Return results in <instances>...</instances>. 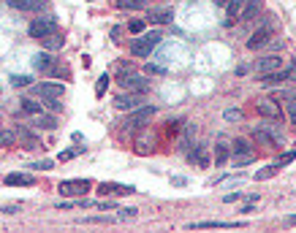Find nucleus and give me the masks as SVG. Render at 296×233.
<instances>
[{"mask_svg":"<svg viewBox=\"0 0 296 233\" xmlns=\"http://www.w3.org/2000/svg\"><path fill=\"white\" fill-rule=\"evenodd\" d=\"M161 43V33L153 30V33H139V38L131 41V54L136 57H150V52Z\"/></svg>","mask_w":296,"mask_h":233,"instance_id":"obj_1","label":"nucleus"},{"mask_svg":"<svg viewBox=\"0 0 296 233\" xmlns=\"http://www.w3.org/2000/svg\"><path fill=\"white\" fill-rule=\"evenodd\" d=\"M155 111H158L155 106H139V108H133V111L125 116L122 125H125V130H141L144 125H150V120L155 116Z\"/></svg>","mask_w":296,"mask_h":233,"instance_id":"obj_2","label":"nucleus"},{"mask_svg":"<svg viewBox=\"0 0 296 233\" xmlns=\"http://www.w3.org/2000/svg\"><path fill=\"white\" fill-rule=\"evenodd\" d=\"M27 33H30V38H38V41H44L46 35L57 33V22H55L52 17L35 19V22H30V27H27Z\"/></svg>","mask_w":296,"mask_h":233,"instance_id":"obj_3","label":"nucleus"},{"mask_svg":"<svg viewBox=\"0 0 296 233\" xmlns=\"http://www.w3.org/2000/svg\"><path fill=\"white\" fill-rule=\"evenodd\" d=\"M90 187H92V182L90 179H66V182H60V195H87L90 193Z\"/></svg>","mask_w":296,"mask_h":233,"instance_id":"obj_4","label":"nucleus"},{"mask_svg":"<svg viewBox=\"0 0 296 233\" xmlns=\"http://www.w3.org/2000/svg\"><path fill=\"white\" fill-rule=\"evenodd\" d=\"M296 71L293 68H277V71H269V74H261L258 76V84L261 87H274V84H283L288 79H293Z\"/></svg>","mask_w":296,"mask_h":233,"instance_id":"obj_5","label":"nucleus"},{"mask_svg":"<svg viewBox=\"0 0 296 233\" xmlns=\"http://www.w3.org/2000/svg\"><path fill=\"white\" fill-rule=\"evenodd\" d=\"M272 35H274V27L269 25V22H264V25L258 27V30H256V33H253L250 38H248V49H250V52H256V49L266 46V43H269V38H272Z\"/></svg>","mask_w":296,"mask_h":233,"instance_id":"obj_6","label":"nucleus"},{"mask_svg":"<svg viewBox=\"0 0 296 233\" xmlns=\"http://www.w3.org/2000/svg\"><path fill=\"white\" fill-rule=\"evenodd\" d=\"M35 92H38L44 100H55V98H63V95H66V87L57 84V82H41L38 87H35Z\"/></svg>","mask_w":296,"mask_h":233,"instance_id":"obj_7","label":"nucleus"},{"mask_svg":"<svg viewBox=\"0 0 296 233\" xmlns=\"http://www.w3.org/2000/svg\"><path fill=\"white\" fill-rule=\"evenodd\" d=\"M144 103L141 95H136V92H128V95H117L114 98V106L120 108V111H133V108H139Z\"/></svg>","mask_w":296,"mask_h":233,"instance_id":"obj_8","label":"nucleus"},{"mask_svg":"<svg viewBox=\"0 0 296 233\" xmlns=\"http://www.w3.org/2000/svg\"><path fill=\"white\" fill-rule=\"evenodd\" d=\"M17 138H19V144H22L25 149H38L41 147L38 136H35L27 125H17Z\"/></svg>","mask_w":296,"mask_h":233,"instance_id":"obj_9","label":"nucleus"},{"mask_svg":"<svg viewBox=\"0 0 296 233\" xmlns=\"http://www.w3.org/2000/svg\"><path fill=\"white\" fill-rule=\"evenodd\" d=\"M256 111L266 116V120H280V103H274L272 98H266V100H258L256 103Z\"/></svg>","mask_w":296,"mask_h":233,"instance_id":"obj_10","label":"nucleus"},{"mask_svg":"<svg viewBox=\"0 0 296 233\" xmlns=\"http://www.w3.org/2000/svg\"><path fill=\"white\" fill-rule=\"evenodd\" d=\"M98 193L101 195H131V193H136V187H131V185H114V182H104V185H98Z\"/></svg>","mask_w":296,"mask_h":233,"instance_id":"obj_11","label":"nucleus"},{"mask_svg":"<svg viewBox=\"0 0 296 233\" xmlns=\"http://www.w3.org/2000/svg\"><path fill=\"white\" fill-rule=\"evenodd\" d=\"M120 84L125 87V90H136V92H144L150 87V82L144 76H128V74L120 76Z\"/></svg>","mask_w":296,"mask_h":233,"instance_id":"obj_12","label":"nucleus"},{"mask_svg":"<svg viewBox=\"0 0 296 233\" xmlns=\"http://www.w3.org/2000/svg\"><path fill=\"white\" fill-rule=\"evenodd\" d=\"M190 230H204V228H242V222H223V220H204V222H190Z\"/></svg>","mask_w":296,"mask_h":233,"instance_id":"obj_13","label":"nucleus"},{"mask_svg":"<svg viewBox=\"0 0 296 233\" xmlns=\"http://www.w3.org/2000/svg\"><path fill=\"white\" fill-rule=\"evenodd\" d=\"M261 6H264V0H248L242 14H239V22H253L258 17V11H261Z\"/></svg>","mask_w":296,"mask_h":233,"instance_id":"obj_14","label":"nucleus"},{"mask_svg":"<svg viewBox=\"0 0 296 233\" xmlns=\"http://www.w3.org/2000/svg\"><path fill=\"white\" fill-rule=\"evenodd\" d=\"M280 68V57L277 54H269V57H264V60H258L256 63V74L261 76V74H269V71H277Z\"/></svg>","mask_w":296,"mask_h":233,"instance_id":"obj_15","label":"nucleus"},{"mask_svg":"<svg viewBox=\"0 0 296 233\" xmlns=\"http://www.w3.org/2000/svg\"><path fill=\"white\" fill-rule=\"evenodd\" d=\"M44 6V0H9V9L17 11H38Z\"/></svg>","mask_w":296,"mask_h":233,"instance_id":"obj_16","label":"nucleus"},{"mask_svg":"<svg viewBox=\"0 0 296 233\" xmlns=\"http://www.w3.org/2000/svg\"><path fill=\"white\" fill-rule=\"evenodd\" d=\"M33 125L41 130H55L57 128V116L55 114H35L33 116Z\"/></svg>","mask_w":296,"mask_h":233,"instance_id":"obj_17","label":"nucleus"},{"mask_svg":"<svg viewBox=\"0 0 296 233\" xmlns=\"http://www.w3.org/2000/svg\"><path fill=\"white\" fill-rule=\"evenodd\" d=\"M187 157H190V163H196L199 168H207V165H209V152H207L204 144L196 147V152H187Z\"/></svg>","mask_w":296,"mask_h":233,"instance_id":"obj_18","label":"nucleus"},{"mask_svg":"<svg viewBox=\"0 0 296 233\" xmlns=\"http://www.w3.org/2000/svg\"><path fill=\"white\" fill-rule=\"evenodd\" d=\"M33 68L41 71V74H46V71L52 68V54H49V52H38L33 57Z\"/></svg>","mask_w":296,"mask_h":233,"instance_id":"obj_19","label":"nucleus"},{"mask_svg":"<svg viewBox=\"0 0 296 233\" xmlns=\"http://www.w3.org/2000/svg\"><path fill=\"white\" fill-rule=\"evenodd\" d=\"M171 17H174V11H171V9H153V11H150V19L158 22V25L171 22Z\"/></svg>","mask_w":296,"mask_h":233,"instance_id":"obj_20","label":"nucleus"},{"mask_svg":"<svg viewBox=\"0 0 296 233\" xmlns=\"http://www.w3.org/2000/svg\"><path fill=\"white\" fill-rule=\"evenodd\" d=\"M193 136H196V125H185V133H182V138H179V149L185 152H190V141H193Z\"/></svg>","mask_w":296,"mask_h":233,"instance_id":"obj_21","label":"nucleus"},{"mask_svg":"<svg viewBox=\"0 0 296 233\" xmlns=\"http://www.w3.org/2000/svg\"><path fill=\"white\" fill-rule=\"evenodd\" d=\"M33 177H30V173H9V177H6V185H33Z\"/></svg>","mask_w":296,"mask_h":233,"instance_id":"obj_22","label":"nucleus"},{"mask_svg":"<svg viewBox=\"0 0 296 233\" xmlns=\"http://www.w3.org/2000/svg\"><path fill=\"white\" fill-rule=\"evenodd\" d=\"M274 173H280V165H277V163H272V165H266V168L256 171V173H253V179H256V182H264V179H272Z\"/></svg>","mask_w":296,"mask_h":233,"instance_id":"obj_23","label":"nucleus"},{"mask_svg":"<svg viewBox=\"0 0 296 233\" xmlns=\"http://www.w3.org/2000/svg\"><path fill=\"white\" fill-rule=\"evenodd\" d=\"M147 6V0H117V9L122 11H139Z\"/></svg>","mask_w":296,"mask_h":233,"instance_id":"obj_24","label":"nucleus"},{"mask_svg":"<svg viewBox=\"0 0 296 233\" xmlns=\"http://www.w3.org/2000/svg\"><path fill=\"white\" fill-rule=\"evenodd\" d=\"M63 43H66V38H63V35H57V33H52V35H46V38H44V46L49 49V52L63 49Z\"/></svg>","mask_w":296,"mask_h":233,"instance_id":"obj_25","label":"nucleus"},{"mask_svg":"<svg viewBox=\"0 0 296 233\" xmlns=\"http://www.w3.org/2000/svg\"><path fill=\"white\" fill-rule=\"evenodd\" d=\"M228 160V147L223 141H218V147H215V165H223Z\"/></svg>","mask_w":296,"mask_h":233,"instance_id":"obj_26","label":"nucleus"},{"mask_svg":"<svg viewBox=\"0 0 296 233\" xmlns=\"http://www.w3.org/2000/svg\"><path fill=\"white\" fill-rule=\"evenodd\" d=\"M244 3H248V0H231V3H228V17H231V19H239Z\"/></svg>","mask_w":296,"mask_h":233,"instance_id":"obj_27","label":"nucleus"},{"mask_svg":"<svg viewBox=\"0 0 296 233\" xmlns=\"http://www.w3.org/2000/svg\"><path fill=\"white\" fill-rule=\"evenodd\" d=\"M231 152H234V155H250V144L244 141V138H236V141L231 144Z\"/></svg>","mask_w":296,"mask_h":233,"instance_id":"obj_28","label":"nucleus"},{"mask_svg":"<svg viewBox=\"0 0 296 233\" xmlns=\"http://www.w3.org/2000/svg\"><path fill=\"white\" fill-rule=\"evenodd\" d=\"M14 141H17V130H3L0 128V147H14Z\"/></svg>","mask_w":296,"mask_h":233,"instance_id":"obj_29","label":"nucleus"},{"mask_svg":"<svg viewBox=\"0 0 296 233\" xmlns=\"http://www.w3.org/2000/svg\"><path fill=\"white\" fill-rule=\"evenodd\" d=\"M274 103H283V100H296V90H280V92H274L272 95Z\"/></svg>","mask_w":296,"mask_h":233,"instance_id":"obj_30","label":"nucleus"},{"mask_svg":"<svg viewBox=\"0 0 296 233\" xmlns=\"http://www.w3.org/2000/svg\"><path fill=\"white\" fill-rule=\"evenodd\" d=\"M22 111L35 116V114H41V103H35V100H22Z\"/></svg>","mask_w":296,"mask_h":233,"instance_id":"obj_31","label":"nucleus"},{"mask_svg":"<svg viewBox=\"0 0 296 233\" xmlns=\"http://www.w3.org/2000/svg\"><path fill=\"white\" fill-rule=\"evenodd\" d=\"M106 87H109V76H98V82H95V95L98 98H104V92H106Z\"/></svg>","mask_w":296,"mask_h":233,"instance_id":"obj_32","label":"nucleus"},{"mask_svg":"<svg viewBox=\"0 0 296 233\" xmlns=\"http://www.w3.org/2000/svg\"><path fill=\"white\" fill-rule=\"evenodd\" d=\"M30 82H33V79L25 76V74H14V76H11V84H14V87H30Z\"/></svg>","mask_w":296,"mask_h":233,"instance_id":"obj_33","label":"nucleus"},{"mask_svg":"<svg viewBox=\"0 0 296 233\" xmlns=\"http://www.w3.org/2000/svg\"><path fill=\"white\" fill-rule=\"evenodd\" d=\"M136 214H139V209H120V217H117V220H133Z\"/></svg>","mask_w":296,"mask_h":233,"instance_id":"obj_34","label":"nucleus"},{"mask_svg":"<svg viewBox=\"0 0 296 233\" xmlns=\"http://www.w3.org/2000/svg\"><path fill=\"white\" fill-rule=\"evenodd\" d=\"M293 157H296V152H285V155L277 160V165H280V168H285L288 163H293Z\"/></svg>","mask_w":296,"mask_h":233,"instance_id":"obj_35","label":"nucleus"},{"mask_svg":"<svg viewBox=\"0 0 296 233\" xmlns=\"http://www.w3.org/2000/svg\"><path fill=\"white\" fill-rule=\"evenodd\" d=\"M128 30H131V33H144V22L141 19H133L131 25H128Z\"/></svg>","mask_w":296,"mask_h":233,"instance_id":"obj_36","label":"nucleus"},{"mask_svg":"<svg viewBox=\"0 0 296 233\" xmlns=\"http://www.w3.org/2000/svg\"><path fill=\"white\" fill-rule=\"evenodd\" d=\"M226 120H228V122L242 120V111H239V108H228V111H226Z\"/></svg>","mask_w":296,"mask_h":233,"instance_id":"obj_37","label":"nucleus"},{"mask_svg":"<svg viewBox=\"0 0 296 233\" xmlns=\"http://www.w3.org/2000/svg\"><path fill=\"white\" fill-rule=\"evenodd\" d=\"M19 209H22V203H9V206H3V214H17Z\"/></svg>","mask_w":296,"mask_h":233,"instance_id":"obj_38","label":"nucleus"},{"mask_svg":"<svg viewBox=\"0 0 296 233\" xmlns=\"http://www.w3.org/2000/svg\"><path fill=\"white\" fill-rule=\"evenodd\" d=\"M84 222H106L109 225V222H114V217H87Z\"/></svg>","mask_w":296,"mask_h":233,"instance_id":"obj_39","label":"nucleus"},{"mask_svg":"<svg viewBox=\"0 0 296 233\" xmlns=\"http://www.w3.org/2000/svg\"><path fill=\"white\" fill-rule=\"evenodd\" d=\"M288 116H291V125H296V100H291V106H288Z\"/></svg>","mask_w":296,"mask_h":233,"instance_id":"obj_40","label":"nucleus"},{"mask_svg":"<svg viewBox=\"0 0 296 233\" xmlns=\"http://www.w3.org/2000/svg\"><path fill=\"white\" fill-rule=\"evenodd\" d=\"M33 168H41V171H49L52 168V160H41V163H35Z\"/></svg>","mask_w":296,"mask_h":233,"instance_id":"obj_41","label":"nucleus"},{"mask_svg":"<svg viewBox=\"0 0 296 233\" xmlns=\"http://www.w3.org/2000/svg\"><path fill=\"white\" fill-rule=\"evenodd\" d=\"M239 198H242V193H231V195H226L223 201H226V203H234V201H239Z\"/></svg>","mask_w":296,"mask_h":233,"instance_id":"obj_42","label":"nucleus"},{"mask_svg":"<svg viewBox=\"0 0 296 233\" xmlns=\"http://www.w3.org/2000/svg\"><path fill=\"white\" fill-rule=\"evenodd\" d=\"M283 222H285V225H296V214H288Z\"/></svg>","mask_w":296,"mask_h":233,"instance_id":"obj_43","label":"nucleus"},{"mask_svg":"<svg viewBox=\"0 0 296 233\" xmlns=\"http://www.w3.org/2000/svg\"><path fill=\"white\" fill-rule=\"evenodd\" d=\"M0 125H3V122H0Z\"/></svg>","mask_w":296,"mask_h":233,"instance_id":"obj_44","label":"nucleus"}]
</instances>
